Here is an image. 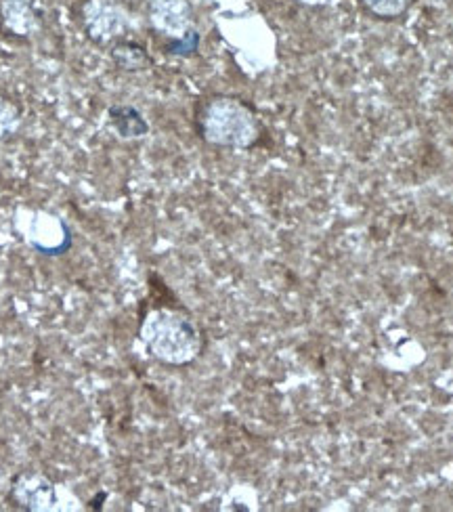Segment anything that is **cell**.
Wrapping results in <instances>:
<instances>
[{
    "mask_svg": "<svg viewBox=\"0 0 453 512\" xmlns=\"http://www.w3.org/2000/svg\"><path fill=\"white\" fill-rule=\"evenodd\" d=\"M139 338L147 353L168 366H187L204 347L202 330L179 309L158 307L141 319Z\"/></svg>",
    "mask_w": 453,
    "mask_h": 512,
    "instance_id": "cell-1",
    "label": "cell"
},
{
    "mask_svg": "<svg viewBox=\"0 0 453 512\" xmlns=\"http://www.w3.org/2000/svg\"><path fill=\"white\" fill-rule=\"evenodd\" d=\"M202 137L219 147L248 149L261 137V124L246 103L233 97H214L202 112Z\"/></svg>",
    "mask_w": 453,
    "mask_h": 512,
    "instance_id": "cell-2",
    "label": "cell"
},
{
    "mask_svg": "<svg viewBox=\"0 0 453 512\" xmlns=\"http://www.w3.org/2000/svg\"><path fill=\"white\" fill-rule=\"evenodd\" d=\"M11 498L26 510H51L57 504V489L45 475L21 473L13 481Z\"/></svg>",
    "mask_w": 453,
    "mask_h": 512,
    "instance_id": "cell-3",
    "label": "cell"
},
{
    "mask_svg": "<svg viewBox=\"0 0 453 512\" xmlns=\"http://www.w3.org/2000/svg\"><path fill=\"white\" fill-rule=\"evenodd\" d=\"M84 24L89 34L99 42L120 38L128 28V15L105 0H91L84 7Z\"/></svg>",
    "mask_w": 453,
    "mask_h": 512,
    "instance_id": "cell-4",
    "label": "cell"
},
{
    "mask_svg": "<svg viewBox=\"0 0 453 512\" xmlns=\"http://www.w3.org/2000/svg\"><path fill=\"white\" fill-rule=\"evenodd\" d=\"M149 17L154 28L170 38H183L191 32V7L187 0H151Z\"/></svg>",
    "mask_w": 453,
    "mask_h": 512,
    "instance_id": "cell-5",
    "label": "cell"
},
{
    "mask_svg": "<svg viewBox=\"0 0 453 512\" xmlns=\"http://www.w3.org/2000/svg\"><path fill=\"white\" fill-rule=\"evenodd\" d=\"M3 21L15 36H32L38 30L32 0H3Z\"/></svg>",
    "mask_w": 453,
    "mask_h": 512,
    "instance_id": "cell-6",
    "label": "cell"
},
{
    "mask_svg": "<svg viewBox=\"0 0 453 512\" xmlns=\"http://www.w3.org/2000/svg\"><path fill=\"white\" fill-rule=\"evenodd\" d=\"M112 126L122 139H141L149 133V124L133 105H116L110 110Z\"/></svg>",
    "mask_w": 453,
    "mask_h": 512,
    "instance_id": "cell-7",
    "label": "cell"
},
{
    "mask_svg": "<svg viewBox=\"0 0 453 512\" xmlns=\"http://www.w3.org/2000/svg\"><path fill=\"white\" fill-rule=\"evenodd\" d=\"M116 66H120L122 70H128V72H137V70H143L149 59L145 55V51L135 45V42H122V45H118L112 53Z\"/></svg>",
    "mask_w": 453,
    "mask_h": 512,
    "instance_id": "cell-8",
    "label": "cell"
},
{
    "mask_svg": "<svg viewBox=\"0 0 453 512\" xmlns=\"http://www.w3.org/2000/svg\"><path fill=\"white\" fill-rule=\"evenodd\" d=\"M19 124H21L19 110L9 99L0 97V139H7L11 135H15Z\"/></svg>",
    "mask_w": 453,
    "mask_h": 512,
    "instance_id": "cell-9",
    "label": "cell"
},
{
    "mask_svg": "<svg viewBox=\"0 0 453 512\" xmlns=\"http://www.w3.org/2000/svg\"><path fill=\"white\" fill-rule=\"evenodd\" d=\"M365 5H368V9H372V13L376 15L397 17L407 9L409 0H365Z\"/></svg>",
    "mask_w": 453,
    "mask_h": 512,
    "instance_id": "cell-10",
    "label": "cell"
},
{
    "mask_svg": "<svg viewBox=\"0 0 453 512\" xmlns=\"http://www.w3.org/2000/svg\"><path fill=\"white\" fill-rule=\"evenodd\" d=\"M177 40H179V42H177V45L172 47L170 51L177 53V55H189V53L196 51L198 42H200V36H198L196 32H187L183 38H177Z\"/></svg>",
    "mask_w": 453,
    "mask_h": 512,
    "instance_id": "cell-11",
    "label": "cell"
},
{
    "mask_svg": "<svg viewBox=\"0 0 453 512\" xmlns=\"http://www.w3.org/2000/svg\"><path fill=\"white\" fill-rule=\"evenodd\" d=\"M105 498H107V494H105V492H101V494H99V498H95V500H91V502H89V508H101V502H103Z\"/></svg>",
    "mask_w": 453,
    "mask_h": 512,
    "instance_id": "cell-12",
    "label": "cell"
},
{
    "mask_svg": "<svg viewBox=\"0 0 453 512\" xmlns=\"http://www.w3.org/2000/svg\"><path fill=\"white\" fill-rule=\"evenodd\" d=\"M300 3H305V5H326L328 0H300Z\"/></svg>",
    "mask_w": 453,
    "mask_h": 512,
    "instance_id": "cell-13",
    "label": "cell"
}]
</instances>
